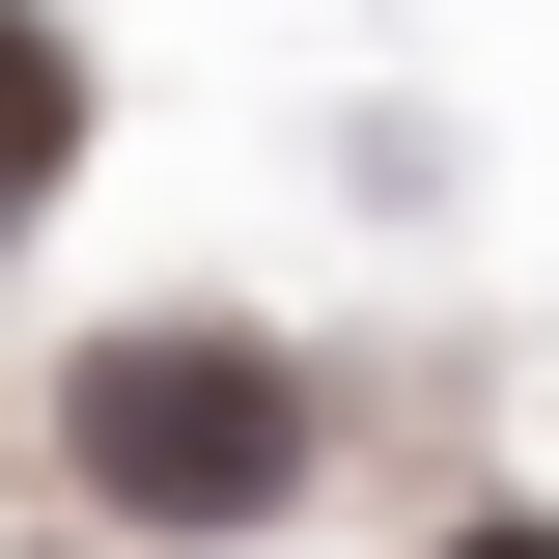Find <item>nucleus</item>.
I'll use <instances>...</instances> for the list:
<instances>
[{
	"label": "nucleus",
	"mask_w": 559,
	"mask_h": 559,
	"mask_svg": "<svg viewBox=\"0 0 559 559\" xmlns=\"http://www.w3.org/2000/svg\"><path fill=\"white\" fill-rule=\"evenodd\" d=\"M448 559H559V503H476V532H448Z\"/></svg>",
	"instance_id": "obj_3"
},
{
	"label": "nucleus",
	"mask_w": 559,
	"mask_h": 559,
	"mask_svg": "<svg viewBox=\"0 0 559 559\" xmlns=\"http://www.w3.org/2000/svg\"><path fill=\"white\" fill-rule=\"evenodd\" d=\"M57 476L112 503V532H280V503H308V364L140 308V336L57 364Z\"/></svg>",
	"instance_id": "obj_1"
},
{
	"label": "nucleus",
	"mask_w": 559,
	"mask_h": 559,
	"mask_svg": "<svg viewBox=\"0 0 559 559\" xmlns=\"http://www.w3.org/2000/svg\"><path fill=\"white\" fill-rule=\"evenodd\" d=\"M57 168H84V28H57V0H0V224L57 197Z\"/></svg>",
	"instance_id": "obj_2"
}]
</instances>
